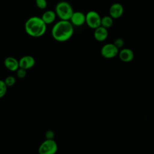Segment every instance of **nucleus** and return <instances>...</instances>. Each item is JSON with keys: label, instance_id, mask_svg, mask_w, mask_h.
I'll return each instance as SVG.
<instances>
[{"label": "nucleus", "instance_id": "9d476101", "mask_svg": "<svg viewBox=\"0 0 154 154\" xmlns=\"http://www.w3.org/2000/svg\"><path fill=\"white\" fill-rule=\"evenodd\" d=\"M120 60L124 63L132 61L134 58V53L131 49L123 48L119 51L118 55Z\"/></svg>", "mask_w": 154, "mask_h": 154}, {"label": "nucleus", "instance_id": "f8f14e48", "mask_svg": "<svg viewBox=\"0 0 154 154\" xmlns=\"http://www.w3.org/2000/svg\"><path fill=\"white\" fill-rule=\"evenodd\" d=\"M5 67L11 71H16L19 67V61L14 57H8L4 60Z\"/></svg>", "mask_w": 154, "mask_h": 154}, {"label": "nucleus", "instance_id": "6e6552de", "mask_svg": "<svg viewBox=\"0 0 154 154\" xmlns=\"http://www.w3.org/2000/svg\"><path fill=\"white\" fill-rule=\"evenodd\" d=\"M124 8L123 5L118 2L112 4L109 9V16L112 19H119L123 14Z\"/></svg>", "mask_w": 154, "mask_h": 154}, {"label": "nucleus", "instance_id": "1a4fd4ad", "mask_svg": "<svg viewBox=\"0 0 154 154\" xmlns=\"http://www.w3.org/2000/svg\"><path fill=\"white\" fill-rule=\"evenodd\" d=\"M35 58L31 55H25L19 60V67L23 68L25 70H28L33 67L35 65Z\"/></svg>", "mask_w": 154, "mask_h": 154}, {"label": "nucleus", "instance_id": "f257e3e1", "mask_svg": "<svg viewBox=\"0 0 154 154\" xmlns=\"http://www.w3.org/2000/svg\"><path fill=\"white\" fill-rule=\"evenodd\" d=\"M74 32L73 25L69 20H60L54 24L51 29L53 38L58 42L69 40Z\"/></svg>", "mask_w": 154, "mask_h": 154}, {"label": "nucleus", "instance_id": "0eeeda50", "mask_svg": "<svg viewBox=\"0 0 154 154\" xmlns=\"http://www.w3.org/2000/svg\"><path fill=\"white\" fill-rule=\"evenodd\" d=\"M69 21L73 26H82L85 23V14L81 11H73Z\"/></svg>", "mask_w": 154, "mask_h": 154}, {"label": "nucleus", "instance_id": "2eb2a0df", "mask_svg": "<svg viewBox=\"0 0 154 154\" xmlns=\"http://www.w3.org/2000/svg\"><path fill=\"white\" fill-rule=\"evenodd\" d=\"M6 85L8 87L13 86L16 82V78L13 76H7L5 80L4 81Z\"/></svg>", "mask_w": 154, "mask_h": 154}, {"label": "nucleus", "instance_id": "dca6fc26", "mask_svg": "<svg viewBox=\"0 0 154 154\" xmlns=\"http://www.w3.org/2000/svg\"><path fill=\"white\" fill-rule=\"evenodd\" d=\"M7 86L5 84L4 81L2 80H0V98L4 96L7 92Z\"/></svg>", "mask_w": 154, "mask_h": 154}, {"label": "nucleus", "instance_id": "423d86ee", "mask_svg": "<svg viewBox=\"0 0 154 154\" xmlns=\"http://www.w3.org/2000/svg\"><path fill=\"white\" fill-rule=\"evenodd\" d=\"M119 49L113 43H106L100 49L101 55L106 59H111L118 55Z\"/></svg>", "mask_w": 154, "mask_h": 154}, {"label": "nucleus", "instance_id": "a211bd4d", "mask_svg": "<svg viewBox=\"0 0 154 154\" xmlns=\"http://www.w3.org/2000/svg\"><path fill=\"white\" fill-rule=\"evenodd\" d=\"M124 43H125V42H124V40L122 38H117L116 39L114 40V42H113V44L119 49H122L123 46H124Z\"/></svg>", "mask_w": 154, "mask_h": 154}, {"label": "nucleus", "instance_id": "ddd939ff", "mask_svg": "<svg viewBox=\"0 0 154 154\" xmlns=\"http://www.w3.org/2000/svg\"><path fill=\"white\" fill-rule=\"evenodd\" d=\"M56 17L57 15L54 11L47 10L43 13L41 18L46 25H49L55 21Z\"/></svg>", "mask_w": 154, "mask_h": 154}, {"label": "nucleus", "instance_id": "f03ea898", "mask_svg": "<svg viewBox=\"0 0 154 154\" xmlns=\"http://www.w3.org/2000/svg\"><path fill=\"white\" fill-rule=\"evenodd\" d=\"M46 25L41 17L32 16L26 21L25 29L29 35L33 37H40L45 34Z\"/></svg>", "mask_w": 154, "mask_h": 154}, {"label": "nucleus", "instance_id": "f3484780", "mask_svg": "<svg viewBox=\"0 0 154 154\" xmlns=\"http://www.w3.org/2000/svg\"><path fill=\"white\" fill-rule=\"evenodd\" d=\"M35 4L38 8L43 10L47 7L48 3L46 0H35Z\"/></svg>", "mask_w": 154, "mask_h": 154}, {"label": "nucleus", "instance_id": "4468645a", "mask_svg": "<svg viewBox=\"0 0 154 154\" xmlns=\"http://www.w3.org/2000/svg\"><path fill=\"white\" fill-rule=\"evenodd\" d=\"M113 24V19L109 16H105L101 17L100 26L108 29L112 26Z\"/></svg>", "mask_w": 154, "mask_h": 154}, {"label": "nucleus", "instance_id": "6ab92c4d", "mask_svg": "<svg viewBox=\"0 0 154 154\" xmlns=\"http://www.w3.org/2000/svg\"><path fill=\"white\" fill-rule=\"evenodd\" d=\"M16 71V75L19 78L22 79L26 76V70L21 67H19Z\"/></svg>", "mask_w": 154, "mask_h": 154}, {"label": "nucleus", "instance_id": "aec40b11", "mask_svg": "<svg viewBox=\"0 0 154 154\" xmlns=\"http://www.w3.org/2000/svg\"><path fill=\"white\" fill-rule=\"evenodd\" d=\"M54 137H55V134H54V132L53 131H52V130L46 131V132L45 133L46 139L51 140V139H54Z\"/></svg>", "mask_w": 154, "mask_h": 154}, {"label": "nucleus", "instance_id": "9b49d317", "mask_svg": "<svg viewBox=\"0 0 154 154\" xmlns=\"http://www.w3.org/2000/svg\"><path fill=\"white\" fill-rule=\"evenodd\" d=\"M94 38L98 42H103L106 40L108 36V29L102 26H99L94 29L93 33Z\"/></svg>", "mask_w": 154, "mask_h": 154}, {"label": "nucleus", "instance_id": "20e7f679", "mask_svg": "<svg viewBox=\"0 0 154 154\" xmlns=\"http://www.w3.org/2000/svg\"><path fill=\"white\" fill-rule=\"evenodd\" d=\"M40 154H54L58 151V144L54 139H46L38 147Z\"/></svg>", "mask_w": 154, "mask_h": 154}, {"label": "nucleus", "instance_id": "39448f33", "mask_svg": "<svg viewBox=\"0 0 154 154\" xmlns=\"http://www.w3.org/2000/svg\"><path fill=\"white\" fill-rule=\"evenodd\" d=\"M101 17L96 11L91 10L85 14V23L91 29H95L100 26Z\"/></svg>", "mask_w": 154, "mask_h": 154}, {"label": "nucleus", "instance_id": "7ed1b4c3", "mask_svg": "<svg viewBox=\"0 0 154 154\" xmlns=\"http://www.w3.org/2000/svg\"><path fill=\"white\" fill-rule=\"evenodd\" d=\"M55 12L60 20H69L73 13V10L68 2L63 1L56 5Z\"/></svg>", "mask_w": 154, "mask_h": 154}]
</instances>
